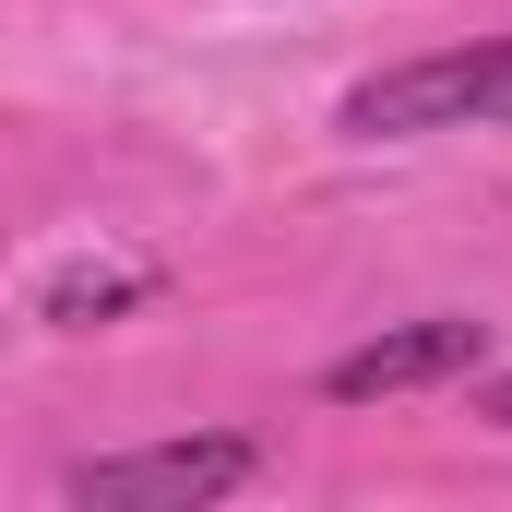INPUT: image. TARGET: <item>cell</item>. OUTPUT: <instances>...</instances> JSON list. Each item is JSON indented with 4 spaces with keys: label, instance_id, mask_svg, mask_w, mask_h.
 <instances>
[{
    "label": "cell",
    "instance_id": "6da1fadb",
    "mask_svg": "<svg viewBox=\"0 0 512 512\" xmlns=\"http://www.w3.org/2000/svg\"><path fill=\"white\" fill-rule=\"evenodd\" d=\"M251 477V441L203 429V441H143V453H96L72 465V501L84 512H203Z\"/></svg>",
    "mask_w": 512,
    "mask_h": 512
},
{
    "label": "cell",
    "instance_id": "7a4b0ae2",
    "mask_svg": "<svg viewBox=\"0 0 512 512\" xmlns=\"http://www.w3.org/2000/svg\"><path fill=\"white\" fill-rule=\"evenodd\" d=\"M477 346H489V322H465V310H429V322H393V334H370V346H346V358L322 370V393H334V405L429 393V382H453V370H477Z\"/></svg>",
    "mask_w": 512,
    "mask_h": 512
},
{
    "label": "cell",
    "instance_id": "3957f363",
    "mask_svg": "<svg viewBox=\"0 0 512 512\" xmlns=\"http://www.w3.org/2000/svg\"><path fill=\"white\" fill-rule=\"evenodd\" d=\"M131 298H143V274H72V286L48 298V322H72V334H84V322H108V310H131Z\"/></svg>",
    "mask_w": 512,
    "mask_h": 512
},
{
    "label": "cell",
    "instance_id": "277c9868",
    "mask_svg": "<svg viewBox=\"0 0 512 512\" xmlns=\"http://www.w3.org/2000/svg\"><path fill=\"white\" fill-rule=\"evenodd\" d=\"M477 120H512V36L477 48Z\"/></svg>",
    "mask_w": 512,
    "mask_h": 512
},
{
    "label": "cell",
    "instance_id": "5b68a950",
    "mask_svg": "<svg viewBox=\"0 0 512 512\" xmlns=\"http://www.w3.org/2000/svg\"><path fill=\"white\" fill-rule=\"evenodd\" d=\"M477 417H489V429H512V370H501L489 393H477Z\"/></svg>",
    "mask_w": 512,
    "mask_h": 512
}]
</instances>
